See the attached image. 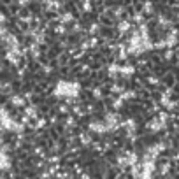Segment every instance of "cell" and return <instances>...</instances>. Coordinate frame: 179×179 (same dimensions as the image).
<instances>
[{"instance_id": "obj_13", "label": "cell", "mask_w": 179, "mask_h": 179, "mask_svg": "<svg viewBox=\"0 0 179 179\" xmlns=\"http://www.w3.org/2000/svg\"><path fill=\"white\" fill-rule=\"evenodd\" d=\"M119 70H121V67H119V65H116V63H111V65H107V74H109L111 77L118 76V74H119Z\"/></svg>"}, {"instance_id": "obj_22", "label": "cell", "mask_w": 179, "mask_h": 179, "mask_svg": "<svg viewBox=\"0 0 179 179\" xmlns=\"http://www.w3.org/2000/svg\"><path fill=\"white\" fill-rule=\"evenodd\" d=\"M102 97H104L102 88H95V90H93V98H97V100H100Z\"/></svg>"}, {"instance_id": "obj_1", "label": "cell", "mask_w": 179, "mask_h": 179, "mask_svg": "<svg viewBox=\"0 0 179 179\" xmlns=\"http://www.w3.org/2000/svg\"><path fill=\"white\" fill-rule=\"evenodd\" d=\"M81 93V84L77 81H58L53 90V95L56 98H76Z\"/></svg>"}, {"instance_id": "obj_20", "label": "cell", "mask_w": 179, "mask_h": 179, "mask_svg": "<svg viewBox=\"0 0 179 179\" xmlns=\"http://www.w3.org/2000/svg\"><path fill=\"white\" fill-rule=\"evenodd\" d=\"M92 0H83V11L84 12H92Z\"/></svg>"}, {"instance_id": "obj_18", "label": "cell", "mask_w": 179, "mask_h": 179, "mask_svg": "<svg viewBox=\"0 0 179 179\" xmlns=\"http://www.w3.org/2000/svg\"><path fill=\"white\" fill-rule=\"evenodd\" d=\"M88 32L92 33V35L98 33V32H100V25H98V23H92V25H90V28H88Z\"/></svg>"}, {"instance_id": "obj_9", "label": "cell", "mask_w": 179, "mask_h": 179, "mask_svg": "<svg viewBox=\"0 0 179 179\" xmlns=\"http://www.w3.org/2000/svg\"><path fill=\"white\" fill-rule=\"evenodd\" d=\"M23 113H25V118H28V119L37 118V107H35V105H27Z\"/></svg>"}, {"instance_id": "obj_25", "label": "cell", "mask_w": 179, "mask_h": 179, "mask_svg": "<svg viewBox=\"0 0 179 179\" xmlns=\"http://www.w3.org/2000/svg\"><path fill=\"white\" fill-rule=\"evenodd\" d=\"M168 168H170V165H168V163H163V165H162V170H160V172H162V174H167Z\"/></svg>"}, {"instance_id": "obj_14", "label": "cell", "mask_w": 179, "mask_h": 179, "mask_svg": "<svg viewBox=\"0 0 179 179\" xmlns=\"http://www.w3.org/2000/svg\"><path fill=\"white\" fill-rule=\"evenodd\" d=\"M153 11H155V4L153 2H144V6H142V12L144 14H153Z\"/></svg>"}, {"instance_id": "obj_21", "label": "cell", "mask_w": 179, "mask_h": 179, "mask_svg": "<svg viewBox=\"0 0 179 179\" xmlns=\"http://www.w3.org/2000/svg\"><path fill=\"white\" fill-rule=\"evenodd\" d=\"M134 21L135 23H144V12H135V14H134Z\"/></svg>"}, {"instance_id": "obj_16", "label": "cell", "mask_w": 179, "mask_h": 179, "mask_svg": "<svg viewBox=\"0 0 179 179\" xmlns=\"http://www.w3.org/2000/svg\"><path fill=\"white\" fill-rule=\"evenodd\" d=\"M126 102V100H125V98H123V97H118V98H114V100H113V107L114 109H121V107H123V104H125Z\"/></svg>"}, {"instance_id": "obj_12", "label": "cell", "mask_w": 179, "mask_h": 179, "mask_svg": "<svg viewBox=\"0 0 179 179\" xmlns=\"http://www.w3.org/2000/svg\"><path fill=\"white\" fill-rule=\"evenodd\" d=\"M62 4H60L58 0H46V9L48 11H58Z\"/></svg>"}, {"instance_id": "obj_24", "label": "cell", "mask_w": 179, "mask_h": 179, "mask_svg": "<svg viewBox=\"0 0 179 179\" xmlns=\"http://www.w3.org/2000/svg\"><path fill=\"white\" fill-rule=\"evenodd\" d=\"M35 155H37V156H46V153H44V147H35Z\"/></svg>"}, {"instance_id": "obj_8", "label": "cell", "mask_w": 179, "mask_h": 179, "mask_svg": "<svg viewBox=\"0 0 179 179\" xmlns=\"http://www.w3.org/2000/svg\"><path fill=\"white\" fill-rule=\"evenodd\" d=\"M130 28H132V23L128 21V19H121V21L118 23V32L121 33V35L126 32H130Z\"/></svg>"}, {"instance_id": "obj_27", "label": "cell", "mask_w": 179, "mask_h": 179, "mask_svg": "<svg viewBox=\"0 0 179 179\" xmlns=\"http://www.w3.org/2000/svg\"><path fill=\"white\" fill-rule=\"evenodd\" d=\"M42 72H44V74H51V67H49V65H42Z\"/></svg>"}, {"instance_id": "obj_6", "label": "cell", "mask_w": 179, "mask_h": 179, "mask_svg": "<svg viewBox=\"0 0 179 179\" xmlns=\"http://www.w3.org/2000/svg\"><path fill=\"white\" fill-rule=\"evenodd\" d=\"M170 102H172V90H165V92L160 95V104H162L163 107H167Z\"/></svg>"}, {"instance_id": "obj_11", "label": "cell", "mask_w": 179, "mask_h": 179, "mask_svg": "<svg viewBox=\"0 0 179 179\" xmlns=\"http://www.w3.org/2000/svg\"><path fill=\"white\" fill-rule=\"evenodd\" d=\"M79 142H81V146H90L93 142V139L90 134H84V132H83V134H79Z\"/></svg>"}, {"instance_id": "obj_26", "label": "cell", "mask_w": 179, "mask_h": 179, "mask_svg": "<svg viewBox=\"0 0 179 179\" xmlns=\"http://www.w3.org/2000/svg\"><path fill=\"white\" fill-rule=\"evenodd\" d=\"M32 0H18V6H21V7H25V6H28Z\"/></svg>"}, {"instance_id": "obj_4", "label": "cell", "mask_w": 179, "mask_h": 179, "mask_svg": "<svg viewBox=\"0 0 179 179\" xmlns=\"http://www.w3.org/2000/svg\"><path fill=\"white\" fill-rule=\"evenodd\" d=\"M163 40H165V46H167V48H174V46L177 44V32L170 28V33H167V37L163 39Z\"/></svg>"}, {"instance_id": "obj_7", "label": "cell", "mask_w": 179, "mask_h": 179, "mask_svg": "<svg viewBox=\"0 0 179 179\" xmlns=\"http://www.w3.org/2000/svg\"><path fill=\"white\" fill-rule=\"evenodd\" d=\"M134 74H135V67H134V65H121L119 76H123V77H132Z\"/></svg>"}, {"instance_id": "obj_23", "label": "cell", "mask_w": 179, "mask_h": 179, "mask_svg": "<svg viewBox=\"0 0 179 179\" xmlns=\"http://www.w3.org/2000/svg\"><path fill=\"white\" fill-rule=\"evenodd\" d=\"M147 83H149L151 86H156L158 83H160V79H158L156 76H149V77H147Z\"/></svg>"}, {"instance_id": "obj_5", "label": "cell", "mask_w": 179, "mask_h": 179, "mask_svg": "<svg viewBox=\"0 0 179 179\" xmlns=\"http://www.w3.org/2000/svg\"><path fill=\"white\" fill-rule=\"evenodd\" d=\"M27 100L28 98L25 97V93H23V95H12L9 102H11L14 107H25V102H27Z\"/></svg>"}, {"instance_id": "obj_3", "label": "cell", "mask_w": 179, "mask_h": 179, "mask_svg": "<svg viewBox=\"0 0 179 179\" xmlns=\"http://www.w3.org/2000/svg\"><path fill=\"white\" fill-rule=\"evenodd\" d=\"M88 128L92 132H95V134H107L109 128H107V123L105 121H97V119H93L92 123H88Z\"/></svg>"}, {"instance_id": "obj_15", "label": "cell", "mask_w": 179, "mask_h": 179, "mask_svg": "<svg viewBox=\"0 0 179 179\" xmlns=\"http://www.w3.org/2000/svg\"><path fill=\"white\" fill-rule=\"evenodd\" d=\"M72 21H74L72 12H63V14L60 16V23H63V25H67V23H72Z\"/></svg>"}, {"instance_id": "obj_10", "label": "cell", "mask_w": 179, "mask_h": 179, "mask_svg": "<svg viewBox=\"0 0 179 179\" xmlns=\"http://www.w3.org/2000/svg\"><path fill=\"white\" fill-rule=\"evenodd\" d=\"M158 25H160V28H167V30H170L172 28V21L168 19V18H165V16H158Z\"/></svg>"}, {"instance_id": "obj_17", "label": "cell", "mask_w": 179, "mask_h": 179, "mask_svg": "<svg viewBox=\"0 0 179 179\" xmlns=\"http://www.w3.org/2000/svg\"><path fill=\"white\" fill-rule=\"evenodd\" d=\"M65 126L67 128H74V126H76V118H74V116H67L65 118Z\"/></svg>"}, {"instance_id": "obj_19", "label": "cell", "mask_w": 179, "mask_h": 179, "mask_svg": "<svg viewBox=\"0 0 179 179\" xmlns=\"http://www.w3.org/2000/svg\"><path fill=\"white\" fill-rule=\"evenodd\" d=\"M46 118H35V128H44L46 126Z\"/></svg>"}, {"instance_id": "obj_2", "label": "cell", "mask_w": 179, "mask_h": 179, "mask_svg": "<svg viewBox=\"0 0 179 179\" xmlns=\"http://www.w3.org/2000/svg\"><path fill=\"white\" fill-rule=\"evenodd\" d=\"M147 128H149V132H160V130H165L167 128V121L163 118H153L149 123H147Z\"/></svg>"}, {"instance_id": "obj_28", "label": "cell", "mask_w": 179, "mask_h": 179, "mask_svg": "<svg viewBox=\"0 0 179 179\" xmlns=\"http://www.w3.org/2000/svg\"><path fill=\"white\" fill-rule=\"evenodd\" d=\"M60 113L67 114V113H69V107H67V105H62V107H60Z\"/></svg>"}]
</instances>
